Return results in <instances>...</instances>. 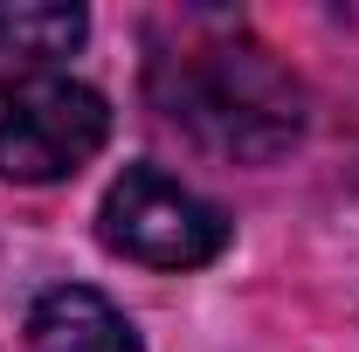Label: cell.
Listing matches in <instances>:
<instances>
[{"instance_id":"cell-1","label":"cell","mask_w":359,"mask_h":352,"mask_svg":"<svg viewBox=\"0 0 359 352\" xmlns=\"http://www.w3.org/2000/svg\"><path fill=\"white\" fill-rule=\"evenodd\" d=\"M152 104L159 118L180 125L194 145L263 166L276 152H290L304 132V90L290 83V69L263 42H187L152 62Z\"/></svg>"},{"instance_id":"cell-3","label":"cell","mask_w":359,"mask_h":352,"mask_svg":"<svg viewBox=\"0 0 359 352\" xmlns=\"http://www.w3.org/2000/svg\"><path fill=\"white\" fill-rule=\"evenodd\" d=\"M97 235L152 269H201L228 249V215L215 201H201L194 187H180L159 166H125V180L104 194Z\"/></svg>"},{"instance_id":"cell-4","label":"cell","mask_w":359,"mask_h":352,"mask_svg":"<svg viewBox=\"0 0 359 352\" xmlns=\"http://www.w3.org/2000/svg\"><path fill=\"white\" fill-rule=\"evenodd\" d=\"M28 339H35V352H145L138 332L125 325V311L83 283L42 290L28 311Z\"/></svg>"},{"instance_id":"cell-5","label":"cell","mask_w":359,"mask_h":352,"mask_svg":"<svg viewBox=\"0 0 359 352\" xmlns=\"http://www.w3.org/2000/svg\"><path fill=\"white\" fill-rule=\"evenodd\" d=\"M83 42V7H62V0H0V55H69Z\"/></svg>"},{"instance_id":"cell-2","label":"cell","mask_w":359,"mask_h":352,"mask_svg":"<svg viewBox=\"0 0 359 352\" xmlns=\"http://www.w3.org/2000/svg\"><path fill=\"white\" fill-rule=\"evenodd\" d=\"M104 132H111V111L90 83L48 76V69L0 76V180L42 187L76 173L104 145Z\"/></svg>"}]
</instances>
